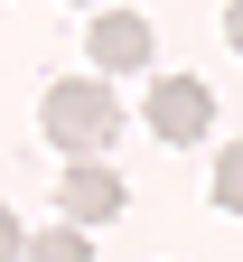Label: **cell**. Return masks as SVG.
I'll return each mask as SVG.
<instances>
[{
    "mask_svg": "<svg viewBox=\"0 0 243 262\" xmlns=\"http://www.w3.org/2000/svg\"><path fill=\"white\" fill-rule=\"evenodd\" d=\"M38 131H47L65 159H103V150L122 141V103H113V84H103V75H65V84H47Z\"/></svg>",
    "mask_w": 243,
    "mask_h": 262,
    "instance_id": "1",
    "label": "cell"
},
{
    "mask_svg": "<svg viewBox=\"0 0 243 262\" xmlns=\"http://www.w3.org/2000/svg\"><path fill=\"white\" fill-rule=\"evenodd\" d=\"M84 47H94V75H141V66L159 56V28H150L141 10H94Z\"/></svg>",
    "mask_w": 243,
    "mask_h": 262,
    "instance_id": "2",
    "label": "cell"
},
{
    "mask_svg": "<svg viewBox=\"0 0 243 262\" xmlns=\"http://www.w3.org/2000/svg\"><path fill=\"white\" fill-rule=\"evenodd\" d=\"M206 122H215V84H206V75H159L150 84V131L168 150H187Z\"/></svg>",
    "mask_w": 243,
    "mask_h": 262,
    "instance_id": "3",
    "label": "cell"
},
{
    "mask_svg": "<svg viewBox=\"0 0 243 262\" xmlns=\"http://www.w3.org/2000/svg\"><path fill=\"white\" fill-rule=\"evenodd\" d=\"M56 206H65V225H103V215H122L131 206V187H122V169H103V159H75V169L56 178Z\"/></svg>",
    "mask_w": 243,
    "mask_h": 262,
    "instance_id": "4",
    "label": "cell"
},
{
    "mask_svg": "<svg viewBox=\"0 0 243 262\" xmlns=\"http://www.w3.org/2000/svg\"><path fill=\"white\" fill-rule=\"evenodd\" d=\"M19 262H94V244L75 225H47V234H19Z\"/></svg>",
    "mask_w": 243,
    "mask_h": 262,
    "instance_id": "5",
    "label": "cell"
},
{
    "mask_svg": "<svg viewBox=\"0 0 243 262\" xmlns=\"http://www.w3.org/2000/svg\"><path fill=\"white\" fill-rule=\"evenodd\" d=\"M215 206H225V215H243V141H225V150H215Z\"/></svg>",
    "mask_w": 243,
    "mask_h": 262,
    "instance_id": "6",
    "label": "cell"
},
{
    "mask_svg": "<svg viewBox=\"0 0 243 262\" xmlns=\"http://www.w3.org/2000/svg\"><path fill=\"white\" fill-rule=\"evenodd\" d=\"M0 262H19V215L0 206Z\"/></svg>",
    "mask_w": 243,
    "mask_h": 262,
    "instance_id": "7",
    "label": "cell"
},
{
    "mask_svg": "<svg viewBox=\"0 0 243 262\" xmlns=\"http://www.w3.org/2000/svg\"><path fill=\"white\" fill-rule=\"evenodd\" d=\"M225 38H234V47H243V0H225Z\"/></svg>",
    "mask_w": 243,
    "mask_h": 262,
    "instance_id": "8",
    "label": "cell"
}]
</instances>
